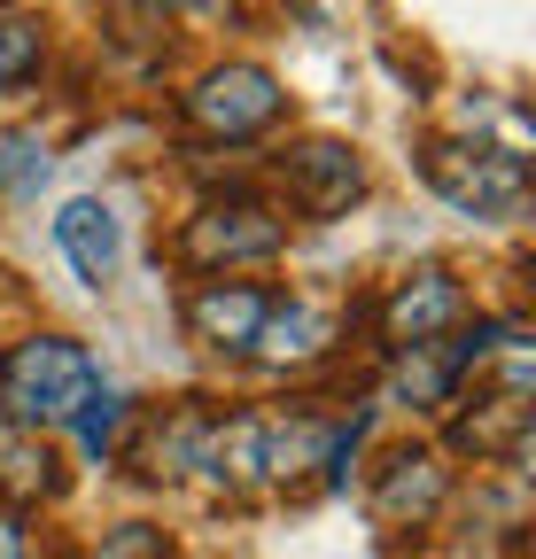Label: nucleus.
I'll list each match as a JSON object with an SVG mask.
<instances>
[{
	"label": "nucleus",
	"instance_id": "nucleus-1",
	"mask_svg": "<svg viewBox=\"0 0 536 559\" xmlns=\"http://www.w3.org/2000/svg\"><path fill=\"white\" fill-rule=\"evenodd\" d=\"M94 389H102V366L71 334H24V342L0 349V412H9L24 436L71 428Z\"/></svg>",
	"mask_w": 536,
	"mask_h": 559
},
{
	"label": "nucleus",
	"instance_id": "nucleus-2",
	"mask_svg": "<svg viewBox=\"0 0 536 559\" xmlns=\"http://www.w3.org/2000/svg\"><path fill=\"white\" fill-rule=\"evenodd\" d=\"M420 179L458 210V218H513L528 202V156L498 140H428Z\"/></svg>",
	"mask_w": 536,
	"mask_h": 559
},
{
	"label": "nucleus",
	"instance_id": "nucleus-3",
	"mask_svg": "<svg viewBox=\"0 0 536 559\" xmlns=\"http://www.w3.org/2000/svg\"><path fill=\"white\" fill-rule=\"evenodd\" d=\"M288 249V218L264 194L234 187V194H211L194 218L179 226V264L187 272H234V264H273Z\"/></svg>",
	"mask_w": 536,
	"mask_h": 559
},
{
	"label": "nucleus",
	"instance_id": "nucleus-4",
	"mask_svg": "<svg viewBox=\"0 0 536 559\" xmlns=\"http://www.w3.org/2000/svg\"><path fill=\"white\" fill-rule=\"evenodd\" d=\"M179 117L203 132V140L241 148V140H264V132L288 117V86L264 62H211L203 79L179 94Z\"/></svg>",
	"mask_w": 536,
	"mask_h": 559
},
{
	"label": "nucleus",
	"instance_id": "nucleus-5",
	"mask_svg": "<svg viewBox=\"0 0 536 559\" xmlns=\"http://www.w3.org/2000/svg\"><path fill=\"white\" fill-rule=\"evenodd\" d=\"M273 179H281L296 218L326 226V218H343V210L366 194V156L350 148V140H334V132H303V140H288V148L273 156Z\"/></svg>",
	"mask_w": 536,
	"mask_h": 559
},
{
	"label": "nucleus",
	"instance_id": "nucleus-6",
	"mask_svg": "<svg viewBox=\"0 0 536 559\" xmlns=\"http://www.w3.org/2000/svg\"><path fill=\"white\" fill-rule=\"evenodd\" d=\"M458 319H466V288H458L451 264H420V272H405V280L381 296V342H389V349H428V342H443Z\"/></svg>",
	"mask_w": 536,
	"mask_h": 559
},
{
	"label": "nucleus",
	"instance_id": "nucleus-7",
	"mask_svg": "<svg viewBox=\"0 0 536 559\" xmlns=\"http://www.w3.org/2000/svg\"><path fill=\"white\" fill-rule=\"evenodd\" d=\"M451 489H458L451 459L428 451V443H405V451H389V459L373 466V521H389V528H428V521L451 506Z\"/></svg>",
	"mask_w": 536,
	"mask_h": 559
},
{
	"label": "nucleus",
	"instance_id": "nucleus-8",
	"mask_svg": "<svg viewBox=\"0 0 536 559\" xmlns=\"http://www.w3.org/2000/svg\"><path fill=\"white\" fill-rule=\"evenodd\" d=\"M273 288H257V280H203V288L187 296V334L218 349V358H257V334L273 319Z\"/></svg>",
	"mask_w": 536,
	"mask_h": 559
},
{
	"label": "nucleus",
	"instance_id": "nucleus-9",
	"mask_svg": "<svg viewBox=\"0 0 536 559\" xmlns=\"http://www.w3.org/2000/svg\"><path fill=\"white\" fill-rule=\"evenodd\" d=\"M55 249L71 257V272L86 280V288H109L117 264H124V226H117V210L79 194V202H62L55 210Z\"/></svg>",
	"mask_w": 536,
	"mask_h": 559
},
{
	"label": "nucleus",
	"instance_id": "nucleus-10",
	"mask_svg": "<svg viewBox=\"0 0 536 559\" xmlns=\"http://www.w3.org/2000/svg\"><path fill=\"white\" fill-rule=\"evenodd\" d=\"M451 443H458V451H475V466H521V459H528V404L483 389L475 412H458V419H451Z\"/></svg>",
	"mask_w": 536,
	"mask_h": 559
},
{
	"label": "nucleus",
	"instance_id": "nucleus-11",
	"mask_svg": "<svg viewBox=\"0 0 536 559\" xmlns=\"http://www.w3.org/2000/svg\"><path fill=\"white\" fill-rule=\"evenodd\" d=\"M334 419L296 412V419H264V481H303L311 466H326Z\"/></svg>",
	"mask_w": 536,
	"mask_h": 559
},
{
	"label": "nucleus",
	"instance_id": "nucleus-12",
	"mask_svg": "<svg viewBox=\"0 0 536 559\" xmlns=\"http://www.w3.org/2000/svg\"><path fill=\"white\" fill-rule=\"evenodd\" d=\"M62 489V466L39 436H0V506L9 513H32L39 498Z\"/></svg>",
	"mask_w": 536,
	"mask_h": 559
},
{
	"label": "nucleus",
	"instance_id": "nucleus-13",
	"mask_svg": "<svg viewBox=\"0 0 536 559\" xmlns=\"http://www.w3.org/2000/svg\"><path fill=\"white\" fill-rule=\"evenodd\" d=\"M326 342H334V319L319 304H273V319L257 334V358L264 366H311Z\"/></svg>",
	"mask_w": 536,
	"mask_h": 559
},
{
	"label": "nucleus",
	"instance_id": "nucleus-14",
	"mask_svg": "<svg viewBox=\"0 0 536 559\" xmlns=\"http://www.w3.org/2000/svg\"><path fill=\"white\" fill-rule=\"evenodd\" d=\"M389 396H396V404H420V412L451 404V396H458V366H451V349H443V342H428V349H396Z\"/></svg>",
	"mask_w": 536,
	"mask_h": 559
},
{
	"label": "nucleus",
	"instance_id": "nucleus-15",
	"mask_svg": "<svg viewBox=\"0 0 536 559\" xmlns=\"http://www.w3.org/2000/svg\"><path fill=\"white\" fill-rule=\"evenodd\" d=\"M132 419H141V404H132V396H117V389H94V396L79 404V419H71V436H79V451H86V459H102V466H109Z\"/></svg>",
	"mask_w": 536,
	"mask_h": 559
},
{
	"label": "nucleus",
	"instance_id": "nucleus-16",
	"mask_svg": "<svg viewBox=\"0 0 536 559\" xmlns=\"http://www.w3.org/2000/svg\"><path fill=\"white\" fill-rule=\"evenodd\" d=\"M47 70V24L39 16H0V94H24Z\"/></svg>",
	"mask_w": 536,
	"mask_h": 559
},
{
	"label": "nucleus",
	"instance_id": "nucleus-17",
	"mask_svg": "<svg viewBox=\"0 0 536 559\" xmlns=\"http://www.w3.org/2000/svg\"><path fill=\"white\" fill-rule=\"evenodd\" d=\"M47 171H55V156L39 132H0V194L9 202H32L47 187Z\"/></svg>",
	"mask_w": 536,
	"mask_h": 559
},
{
	"label": "nucleus",
	"instance_id": "nucleus-18",
	"mask_svg": "<svg viewBox=\"0 0 536 559\" xmlns=\"http://www.w3.org/2000/svg\"><path fill=\"white\" fill-rule=\"evenodd\" d=\"M94 559H171V536L156 528V521H124V528H109L102 536V551Z\"/></svg>",
	"mask_w": 536,
	"mask_h": 559
},
{
	"label": "nucleus",
	"instance_id": "nucleus-19",
	"mask_svg": "<svg viewBox=\"0 0 536 559\" xmlns=\"http://www.w3.org/2000/svg\"><path fill=\"white\" fill-rule=\"evenodd\" d=\"M0 559H32V528H24V513H9V506H0Z\"/></svg>",
	"mask_w": 536,
	"mask_h": 559
},
{
	"label": "nucleus",
	"instance_id": "nucleus-20",
	"mask_svg": "<svg viewBox=\"0 0 536 559\" xmlns=\"http://www.w3.org/2000/svg\"><path fill=\"white\" fill-rule=\"evenodd\" d=\"M458 559H475V551H458Z\"/></svg>",
	"mask_w": 536,
	"mask_h": 559
}]
</instances>
